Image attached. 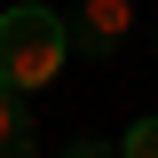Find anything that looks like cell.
Returning <instances> with one entry per match:
<instances>
[{
    "label": "cell",
    "mask_w": 158,
    "mask_h": 158,
    "mask_svg": "<svg viewBox=\"0 0 158 158\" xmlns=\"http://www.w3.org/2000/svg\"><path fill=\"white\" fill-rule=\"evenodd\" d=\"M63 56H71V32L56 8H8L0 16V87L32 95L63 71Z\"/></svg>",
    "instance_id": "6da1fadb"
},
{
    "label": "cell",
    "mask_w": 158,
    "mask_h": 158,
    "mask_svg": "<svg viewBox=\"0 0 158 158\" xmlns=\"http://www.w3.org/2000/svg\"><path fill=\"white\" fill-rule=\"evenodd\" d=\"M79 56H118L135 40V0H79V16L63 24Z\"/></svg>",
    "instance_id": "7a4b0ae2"
},
{
    "label": "cell",
    "mask_w": 158,
    "mask_h": 158,
    "mask_svg": "<svg viewBox=\"0 0 158 158\" xmlns=\"http://www.w3.org/2000/svg\"><path fill=\"white\" fill-rule=\"evenodd\" d=\"M118 158H158V118H135L127 142H118Z\"/></svg>",
    "instance_id": "3957f363"
},
{
    "label": "cell",
    "mask_w": 158,
    "mask_h": 158,
    "mask_svg": "<svg viewBox=\"0 0 158 158\" xmlns=\"http://www.w3.org/2000/svg\"><path fill=\"white\" fill-rule=\"evenodd\" d=\"M16 103H24L16 87H0V135H16V127H24V111H16Z\"/></svg>",
    "instance_id": "277c9868"
},
{
    "label": "cell",
    "mask_w": 158,
    "mask_h": 158,
    "mask_svg": "<svg viewBox=\"0 0 158 158\" xmlns=\"http://www.w3.org/2000/svg\"><path fill=\"white\" fill-rule=\"evenodd\" d=\"M0 158H32V118H24L16 135H0Z\"/></svg>",
    "instance_id": "5b68a950"
},
{
    "label": "cell",
    "mask_w": 158,
    "mask_h": 158,
    "mask_svg": "<svg viewBox=\"0 0 158 158\" xmlns=\"http://www.w3.org/2000/svg\"><path fill=\"white\" fill-rule=\"evenodd\" d=\"M63 158H118V142H95V135H79V142H71Z\"/></svg>",
    "instance_id": "8992f818"
}]
</instances>
